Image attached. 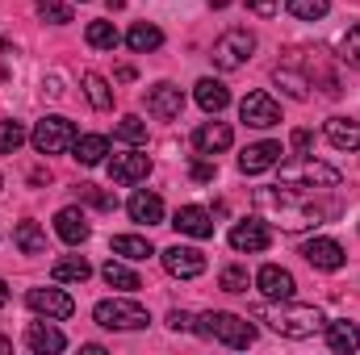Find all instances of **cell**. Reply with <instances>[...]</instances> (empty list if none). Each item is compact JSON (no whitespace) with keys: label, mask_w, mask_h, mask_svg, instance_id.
<instances>
[{"label":"cell","mask_w":360,"mask_h":355,"mask_svg":"<svg viewBox=\"0 0 360 355\" xmlns=\"http://www.w3.org/2000/svg\"><path fill=\"white\" fill-rule=\"evenodd\" d=\"M289 142H293V151H302V155H306V151H310V142H314V134H310V130H293V138H289Z\"/></svg>","instance_id":"cell-44"},{"label":"cell","mask_w":360,"mask_h":355,"mask_svg":"<svg viewBox=\"0 0 360 355\" xmlns=\"http://www.w3.org/2000/svg\"><path fill=\"white\" fill-rule=\"evenodd\" d=\"M239 117L252 126V130H269V126H281V105L272 100L269 92H248L239 100Z\"/></svg>","instance_id":"cell-9"},{"label":"cell","mask_w":360,"mask_h":355,"mask_svg":"<svg viewBox=\"0 0 360 355\" xmlns=\"http://www.w3.org/2000/svg\"><path fill=\"white\" fill-rule=\"evenodd\" d=\"M272 243L269 226H264V217H243V222H235V230H231V247L235 251H264Z\"/></svg>","instance_id":"cell-12"},{"label":"cell","mask_w":360,"mask_h":355,"mask_svg":"<svg viewBox=\"0 0 360 355\" xmlns=\"http://www.w3.org/2000/svg\"><path fill=\"white\" fill-rule=\"evenodd\" d=\"M25 305H30L34 314L51 318V322H63V318L76 314V301H72L63 288H30V293H25Z\"/></svg>","instance_id":"cell-8"},{"label":"cell","mask_w":360,"mask_h":355,"mask_svg":"<svg viewBox=\"0 0 360 355\" xmlns=\"http://www.w3.org/2000/svg\"><path fill=\"white\" fill-rule=\"evenodd\" d=\"M252 205L260 209L264 222H276L281 230H293V234L323 222V209L310 205V201H302V196H293L289 184H285V188H281V184H276V188H256V192H252Z\"/></svg>","instance_id":"cell-1"},{"label":"cell","mask_w":360,"mask_h":355,"mask_svg":"<svg viewBox=\"0 0 360 355\" xmlns=\"http://www.w3.org/2000/svg\"><path fill=\"white\" fill-rule=\"evenodd\" d=\"M168 326H172V330H184V335H188V330H197V318H193V314H184V309H172V314H168Z\"/></svg>","instance_id":"cell-40"},{"label":"cell","mask_w":360,"mask_h":355,"mask_svg":"<svg viewBox=\"0 0 360 355\" xmlns=\"http://www.w3.org/2000/svg\"><path fill=\"white\" fill-rule=\"evenodd\" d=\"M72 151H76V163L96 168V163H105V155H109V138H105V134H80Z\"/></svg>","instance_id":"cell-25"},{"label":"cell","mask_w":360,"mask_h":355,"mask_svg":"<svg viewBox=\"0 0 360 355\" xmlns=\"http://www.w3.org/2000/svg\"><path fill=\"white\" fill-rule=\"evenodd\" d=\"M197 335L218 339V343H226V347H235V351H243V347L256 343V326H252L248 318H239V314H226V309L201 314V318H197Z\"/></svg>","instance_id":"cell-3"},{"label":"cell","mask_w":360,"mask_h":355,"mask_svg":"<svg viewBox=\"0 0 360 355\" xmlns=\"http://www.w3.org/2000/svg\"><path fill=\"white\" fill-rule=\"evenodd\" d=\"M151 176V159L143 151H130V155H113L109 163V180L113 184H139V180Z\"/></svg>","instance_id":"cell-16"},{"label":"cell","mask_w":360,"mask_h":355,"mask_svg":"<svg viewBox=\"0 0 360 355\" xmlns=\"http://www.w3.org/2000/svg\"><path fill=\"white\" fill-rule=\"evenodd\" d=\"M193 96H197V105H201L205 113H222V109L231 105L226 84H222V80H210V76H205V80H197V92H193Z\"/></svg>","instance_id":"cell-24"},{"label":"cell","mask_w":360,"mask_h":355,"mask_svg":"<svg viewBox=\"0 0 360 355\" xmlns=\"http://www.w3.org/2000/svg\"><path fill=\"white\" fill-rule=\"evenodd\" d=\"M38 17L51 21V25H68L72 21V8L63 0H38Z\"/></svg>","instance_id":"cell-38"},{"label":"cell","mask_w":360,"mask_h":355,"mask_svg":"<svg viewBox=\"0 0 360 355\" xmlns=\"http://www.w3.org/2000/svg\"><path fill=\"white\" fill-rule=\"evenodd\" d=\"M327 347L340 355H352L360 347V326L356 322H348V318H340V322H327Z\"/></svg>","instance_id":"cell-23"},{"label":"cell","mask_w":360,"mask_h":355,"mask_svg":"<svg viewBox=\"0 0 360 355\" xmlns=\"http://www.w3.org/2000/svg\"><path fill=\"white\" fill-rule=\"evenodd\" d=\"M235 142V130L226 126V121H201L197 130H193V147L201 151V155H218V151H226Z\"/></svg>","instance_id":"cell-15"},{"label":"cell","mask_w":360,"mask_h":355,"mask_svg":"<svg viewBox=\"0 0 360 355\" xmlns=\"http://www.w3.org/2000/svg\"><path fill=\"white\" fill-rule=\"evenodd\" d=\"M76 126L68 121V117H42L34 130H30V142H34V151L38 155H63V151H72L76 147Z\"/></svg>","instance_id":"cell-7"},{"label":"cell","mask_w":360,"mask_h":355,"mask_svg":"<svg viewBox=\"0 0 360 355\" xmlns=\"http://www.w3.org/2000/svg\"><path fill=\"white\" fill-rule=\"evenodd\" d=\"M340 180H344L340 168H331L323 159H310V155L281 163V184H289V188H335Z\"/></svg>","instance_id":"cell-4"},{"label":"cell","mask_w":360,"mask_h":355,"mask_svg":"<svg viewBox=\"0 0 360 355\" xmlns=\"http://www.w3.org/2000/svg\"><path fill=\"white\" fill-rule=\"evenodd\" d=\"M84 38H89V46H92V51H113V46L122 42V34L113 29V21H89Z\"/></svg>","instance_id":"cell-33"},{"label":"cell","mask_w":360,"mask_h":355,"mask_svg":"<svg viewBox=\"0 0 360 355\" xmlns=\"http://www.w3.org/2000/svg\"><path fill=\"white\" fill-rule=\"evenodd\" d=\"M323 134L335 151H360V121H352V117H327Z\"/></svg>","instance_id":"cell-20"},{"label":"cell","mask_w":360,"mask_h":355,"mask_svg":"<svg viewBox=\"0 0 360 355\" xmlns=\"http://www.w3.org/2000/svg\"><path fill=\"white\" fill-rule=\"evenodd\" d=\"M80 192L89 196V201L96 205V209H113V205H117V201H113L109 192H101V188H92V184H80Z\"/></svg>","instance_id":"cell-41"},{"label":"cell","mask_w":360,"mask_h":355,"mask_svg":"<svg viewBox=\"0 0 360 355\" xmlns=\"http://www.w3.org/2000/svg\"><path fill=\"white\" fill-rule=\"evenodd\" d=\"M256 288H260L269 301H289V297L297 293V280H293V272H285V267L264 264L256 272Z\"/></svg>","instance_id":"cell-10"},{"label":"cell","mask_w":360,"mask_h":355,"mask_svg":"<svg viewBox=\"0 0 360 355\" xmlns=\"http://www.w3.org/2000/svg\"><path fill=\"white\" fill-rule=\"evenodd\" d=\"M25 343H30V351H38V355L63 351V347H68L63 330H55V326H46V322H30V330H25Z\"/></svg>","instance_id":"cell-22"},{"label":"cell","mask_w":360,"mask_h":355,"mask_svg":"<svg viewBox=\"0 0 360 355\" xmlns=\"http://www.w3.org/2000/svg\"><path fill=\"white\" fill-rule=\"evenodd\" d=\"M101 276H105V284L109 288H122V293H134V288H143V280H139V272L126 264H117V260H109V264L101 267Z\"/></svg>","instance_id":"cell-30"},{"label":"cell","mask_w":360,"mask_h":355,"mask_svg":"<svg viewBox=\"0 0 360 355\" xmlns=\"http://www.w3.org/2000/svg\"><path fill=\"white\" fill-rule=\"evenodd\" d=\"M13 351V339H8V335H0V355H8Z\"/></svg>","instance_id":"cell-46"},{"label":"cell","mask_w":360,"mask_h":355,"mask_svg":"<svg viewBox=\"0 0 360 355\" xmlns=\"http://www.w3.org/2000/svg\"><path fill=\"white\" fill-rule=\"evenodd\" d=\"M218 176V168H214V163H205V159H197V163H193V180H201V184H205V180H214Z\"/></svg>","instance_id":"cell-43"},{"label":"cell","mask_w":360,"mask_h":355,"mask_svg":"<svg viewBox=\"0 0 360 355\" xmlns=\"http://www.w3.org/2000/svg\"><path fill=\"white\" fill-rule=\"evenodd\" d=\"M13 247L25 251V255H42V251H46V234H42V226H38V222H17V230H13Z\"/></svg>","instance_id":"cell-29"},{"label":"cell","mask_w":360,"mask_h":355,"mask_svg":"<svg viewBox=\"0 0 360 355\" xmlns=\"http://www.w3.org/2000/svg\"><path fill=\"white\" fill-rule=\"evenodd\" d=\"M105 4H109V13H122L126 8V0H105Z\"/></svg>","instance_id":"cell-47"},{"label":"cell","mask_w":360,"mask_h":355,"mask_svg":"<svg viewBox=\"0 0 360 355\" xmlns=\"http://www.w3.org/2000/svg\"><path fill=\"white\" fill-rule=\"evenodd\" d=\"M0 188H4V176H0Z\"/></svg>","instance_id":"cell-50"},{"label":"cell","mask_w":360,"mask_h":355,"mask_svg":"<svg viewBox=\"0 0 360 355\" xmlns=\"http://www.w3.org/2000/svg\"><path fill=\"white\" fill-rule=\"evenodd\" d=\"M248 8H252L256 17H276L281 4H276V0H248Z\"/></svg>","instance_id":"cell-42"},{"label":"cell","mask_w":360,"mask_h":355,"mask_svg":"<svg viewBox=\"0 0 360 355\" xmlns=\"http://www.w3.org/2000/svg\"><path fill=\"white\" fill-rule=\"evenodd\" d=\"M126 213H130L134 222H143V226H155V222H164V201H160L155 192L139 188V192L126 201Z\"/></svg>","instance_id":"cell-21"},{"label":"cell","mask_w":360,"mask_h":355,"mask_svg":"<svg viewBox=\"0 0 360 355\" xmlns=\"http://www.w3.org/2000/svg\"><path fill=\"white\" fill-rule=\"evenodd\" d=\"M180 109H184V92L176 84H155V88H147V113L151 117H160V121H172L180 117Z\"/></svg>","instance_id":"cell-14"},{"label":"cell","mask_w":360,"mask_h":355,"mask_svg":"<svg viewBox=\"0 0 360 355\" xmlns=\"http://www.w3.org/2000/svg\"><path fill=\"white\" fill-rule=\"evenodd\" d=\"M92 318H96V326H105V330H143V326L151 322V314H147L139 301H130V297H109V301H96Z\"/></svg>","instance_id":"cell-5"},{"label":"cell","mask_w":360,"mask_h":355,"mask_svg":"<svg viewBox=\"0 0 360 355\" xmlns=\"http://www.w3.org/2000/svg\"><path fill=\"white\" fill-rule=\"evenodd\" d=\"M4 305H8V284L0 280V309H4Z\"/></svg>","instance_id":"cell-48"},{"label":"cell","mask_w":360,"mask_h":355,"mask_svg":"<svg viewBox=\"0 0 360 355\" xmlns=\"http://www.w3.org/2000/svg\"><path fill=\"white\" fill-rule=\"evenodd\" d=\"M340 59H344L348 67H356V72H360V25H352V29L340 38Z\"/></svg>","instance_id":"cell-37"},{"label":"cell","mask_w":360,"mask_h":355,"mask_svg":"<svg viewBox=\"0 0 360 355\" xmlns=\"http://www.w3.org/2000/svg\"><path fill=\"white\" fill-rule=\"evenodd\" d=\"M218 288L222 293H248V272L243 267H222V276H218Z\"/></svg>","instance_id":"cell-39"},{"label":"cell","mask_w":360,"mask_h":355,"mask_svg":"<svg viewBox=\"0 0 360 355\" xmlns=\"http://www.w3.org/2000/svg\"><path fill=\"white\" fill-rule=\"evenodd\" d=\"M285 8H289L297 21H319V17H327L331 0H285Z\"/></svg>","instance_id":"cell-34"},{"label":"cell","mask_w":360,"mask_h":355,"mask_svg":"<svg viewBox=\"0 0 360 355\" xmlns=\"http://www.w3.org/2000/svg\"><path fill=\"white\" fill-rule=\"evenodd\" d=\"M164 267H168V276H176V280H193V276H201L205 272V255L197 251V247H168L164 255Z\"/></svg>","instance_id":"cell-11"},{"label":"cell","mask_w":360,"mask_h":355,"mask_svg":"<svg viewBox=\"0 0 360 355\" xmlns=\"http://www.w3.org/2000/svg\"><path fill=\"white\" fill-rule=\"evenodd\" d=\"M172 226H176L180 234H188V239H210L214 234V213L201 209V205H184V209H176Z\"/></svg>","instance_id":"cell-18"},{"label":"cell","mask_w":360,"mask_h":355,"mask_svg":"<svg viewBox=\"0 0 360 355\" xmlns=\"http://www.w3.org/2000/svg\"><path fill=\"white\" fill-rule=\"evenodd\" d=\"M80 84H84V96H89V105L96 113H109V109H113V88H109V80H105L101 72H84Z\"/></svg>","instance_id":"cell-26"},{"label":"cell","mask_w":360,"mask_h":355,"mask_svg":"<svg viewBox=\"0 0 360 355\" xmlns=\"http://www.w3.org/2000/svg\"><path fill=\"white\" fill-rule=\"evenodd\" d=\"M113 255H122V260H151L155 255V247L147 243V239H139V234H113Z\"/></svg>","instance_id":"cell-31"},{"label":"cell","mask_w":360,"mask_h":355,"mask_svg":"<svg viewBox=\"0 0 360 355\" xmlns=\"http://www.w3.org/2000/svg\"><path fill=\"white\" fill-rule=\"evenodd\" d=\"M117 138H122V142H130V147H143V142H147V121H143V117H134V113H130V117H122V121H117Z\"/></svg>","instance_id":"cell-35"},{"label":"cell","mask_w":360,"mask_h":355,"mask_svg":"<svg viewBox=\"0 0 360 355\" xmlns=\"http://www.w3.org/2000/svg\"><path fill=\"white\" fill-rule=\"evenodd\" d=\"M272 80H276L281 88L289 92L293 100H310V80H306V76H302V72H297L293 63H285V67H276V72H272Z\"/></svg>","instance_id":"cell-32"},{"label":"cell","mask_w":360,"mask_h":355,"mask_svg":"<svg viewBox=\"0 0 360 355\" xmlns=\"http://www.w3.org/2000/svg\"><path fill=\"white\" fill-rule=\"evenodd\" d=\"M92 276V267L84 255H68V260H55V267H51V280L55 284H84Z\"/></svg>","instance_id":"cell-27"},{"label":"cell","mask_w":360,"mask_h":355,"mask_svg":"<svg viewBox=\"0 0 360 355\" xmlns=\"http://www.w3.org/2000/svg\"><path fill=\"white\" fill-rule=\"evenodd\" d=\"M302 255H306V264L319 267V272H340V267L348 264V255H344V247L335 239H310L302 247Z\"/></svg>","instance_id":"cell-13"},{"label":"cell","mask_w":360,"mask_h":355,"mask_svg":"<svg viewBox=\"0 0 360 355\" xmlns=\"http://www.w3.org/2000/svg\"><path fill=\"white\" fill-rule=\"evenodd\" d=\"M210 4H214V8H226V4H231V0H210Z\"/></svg>","instance_id":"cell-49"},{"label":"cell","mask_w":360,"mask_h":355,"mask_svg":"<svg viewBox=\"0 0 360 355\" xmlns=\"http://www.w3.org/2000/svg\"><path fill=\"white\" fill-rule=\"evenodd\" d=\"M252 51H256V34H252V29H226V34L214 42L210 59H214L218 72H239V67L252 59Z\"/></svg>","instance_id":"cell-6"},{"label":"cell","mask_w":360,"mask_h":355,"mask_svg":"<svg viewBox=\"0 0 360 355\" xmlns=\"http://www.w3.org/2000/svg\"><path fill=\"white\" fill-rule=\"evenodd\" d=\"M252 314H256L260 322H269V330H276L281 339H310V335H319V330L327 326V318H323L319 305H293V297H289V301L256 305Z\"/></svg>","instance_id":"cell-2"},{"label":"cell","mask_w":360,"mask_h":355,"mask_svg":"<svg viewBox=\"0 0 360 355\" xmlns=\"http://www.w3.org/2000/svg\"><path fill=\"white\" fill-rule=\"evenodd\" d=\"M42 88L51 92V96H63V80H59V76H51V80H42Z\"/></svg>","instance_id":"cell-45"},{"label":"cell","mask_w":360,"mask_h":355,"mask_svg":"<svg viewBox=\"0 0 360 355\" xmlns=\"http://www.w3.org/2000/svg\"><path fill=\"white\" fill-rule=\"evenodd\" d=\"M126 46H130L134 55H147V51H160V46H164V34H160V25H147V21H139V25H130V34H126Z\"/></svg>","instance_id":"cell-28"},{"label":"cell","mask_w":360,"mask_h":355,"mask_svg":"<svg viewBox=\"0 0 360 355\" xmlns=\"http://www.w3.org/2000/svg\"><path fill=\"white\" fill-rule=\"evenodd\" d=\"M55 234H59L68 247H80V243L89 239V217H84L76 205H68V209L55 213Z\"/></svg>","instance_id":"cell-19"},{"label":"cell","mask_w":360,"mask_h":355,"mask_svg":"<svg viewBox=\"0 0 360 355\" xmlns=\"http://www.w3.org/2000/svg\"><path fill=\"white\" fill-rule=\"evenodd\" d=\"M25 138H30V134H25L21 121H0V155H13Z\"/></svg>","instance_id":"cell-36"},{"label":"cell","mask_w":360,"mask_h":355,"mask_svg":"<svg viewBox=\"0 0 360 355\" xmlns=\"http://www.w3.org/2000/svg\"><path fill=\"white\" fill-rule=\"evenodd\" d=\"M281 163V142H252L243 155H239V172L243 176H260Z\"/></svg>","instance_id":"cell-17"}]
</instances>
